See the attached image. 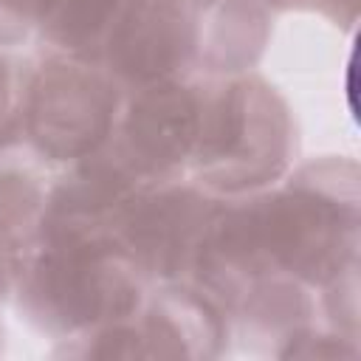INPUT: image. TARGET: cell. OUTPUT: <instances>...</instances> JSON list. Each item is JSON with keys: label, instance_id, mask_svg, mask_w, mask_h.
Listing matches in <instances>:
<instances>
[{"label": "cell", "instance_id": "ba28073f", "mask_svg": "<svg viewBox=\"0 0 361 361\" xmlns=\"http://www.w3.org/2000/svg\"><path fill=\"white\" fill-rule=\"evenodd\" d=\"M147 358H214L228 338L226 310L189 279L161 282L133 313Z\"/></svg>", "mask_w": 361, "mask_h": 361}, {"label": "cell", "instance_id": "6da1fadb", "mask_svg": "<svg viewBox=\"0 0 361 361\" xmlns=\"http://www.w3.org/2000/svg\"><path fill=\"white\" fill-rule=\"evenodd\" d=\"M358 223L355 161H310L282 186L220 197L189 282L214 296L226 316L265 276L322 293L358 271Z\"/></svg>", "mask_w": 361, "mask_h": 361}, {"label": "cell", "instance_id": "7a4b0ae2", "mask_svg": "<svg viewBox=\"0 0 361 361\" xmlns=\"http://www.w3.org/2000/svg\"><path fill=\"white\" fill-rule=\"evenodd\" d=\"M144 276L113 237L37 228L17 276L23 316L54 338H76L133 316Z\"/></svg>", "mask_w": 361, "mask_h": 361}, {"label": "cell", "instance_id": "277c9868", "mask_svg": "<svg viewBox=\"0 0 361 361\" xmlns=\"http://www.w3.org/2000/svg\"><path fill=\"white\" fill-rule=\"evenodd\" d=\"M124 87L90 59L48 54L31 68L25 93V141L54 164L99 155L118 124Z\"/></svg>", "mask_w": 361, "mask_h": 361}, {"label": "cell", "instance_id": "5b68a950", "mask_svg": "<svg viewBox=\"0 0 361 361\" xmlns=\"http://www.w3.org/2000/svg\"><path fill=\"white\" fill-rule=\"evenodd\" d=\"M217 200L192 180L149 183L124 206L113 237L144 279H189Z\"/></svg>", "mask_w": 361, "mask_h": 361}, {"label": "cell", "instance_id": "8fae6325", "mask_svg": "<svg viewBox=\"0 0 361 361\" xmlns=\"http://www.w3.org/2000/svg\"><path fill=\"white\" fill-rule=\"evenodd\" d=\"M45 186L28 169H0V240L28 254L39 228Z\"/></svg>", "mask_w": 361, "mask_h": 361}, {"label": "cell", "instance_id": "5bb4252c", "mask_svg": "<svg viewBox=\"0 0 361 361\" xmlns=\"http://www.w3.org/2000/svg\"><path fill=\"white\" fill-rule=\"evenodd\" d=\"M293 8H310V11L330 17L333 23L350 25L355 20L358 0H293Z\"/></svg>", "mask_w": 361, "mask_h": 361}, {"label": "cell", "instance_id": "8992f818", "mask_svg": "<svg viewBox=\"0 0 361 361\" xmlns=\"http://www.w3.org/2000/svg\"><path fill=\"white\" fill-rule=\"evenodd\" d=\"M203 82H158L124 96L118 124L104 147L144 183L180 180L200 127Z\"/></svg>", "mask_w": 361, "mask_h": 361}, {"label": "cell", "instance_id": "9c48e42d", "mask_svg": "<svg viewBox=\"0 0 361 361\" xmlns=\"http://www.w3.org/2000/svg\"><path fill=\"white\" fill-rule=\"evenodd\" d=\"M197 65L212 76L248 73L265 51L268 8L257 0H192Z\"/></svg>", "mask_w": 361, "mask_h": 361}, {"label": "cell", "instance_id": "4fadbf2b", "mask_svg": "<svg viewBox=\"0 0 361 361\" xmlns=\"http://www.w3.org/2000/svg\"><path fill=\"white\" fill-rule=\"evenodd\" d=\"M31 31V0H0V48L20 45Z\"/></svg>", "mask_w": 361, "mask_h": 361}, {"label": "cell", "instance_id": "30bf717a", "mask_svg": "<svg viewBox=\"0 0 361 361\" xmlns=\"http://www.w3.org/2000/svg\"><path fill=\"white\" fill-rule=\"evenodd\" d=\"M127 0H31L34 31L54 48L99 62L102 45Z\"/></svg>", "mask_w": 361, "mask_h": 361}, {"label": "cell", "instance_id": "7c38bea8", "mask_svg": "<svg viewBox=\"0 0 361 361\" xmlns=\"http://www.w3.org/2000/svg\"><path fill=\"white\" fill-rule=\"evenodd\" d=\"M31 68L0 48V152L25 141V93Z\"/></svg>", "mask_w": 361, "mask_h": 361}, {"label": "cell", "instance_id": "3957f363", "mask_svg": "<svg viewBox=\"0 0 361 361\" xmlns=\"http://www.w3.org/2000/svg\"><path fill=\"white\" fill-rule=\"evenodd\" d=\"M296 155L288 102L257 73L203 82L192 183L214 197H245L279 183Z\"/></svg>", "mask_w": 361, "mask_h": 361}, {"label": "cell", "instance_id": "52a82bcc", "mask_svg": "<svg viewBox=\"0 0 361 361\" xmlns=\"http://www.w3.org/2000/svg\"><path fill=\"white\" fill-rule=\"evenodd\" d=\"M99 65L127 90L189 79L197 68L192 0H127L102 45Z\"/></svg>", "mask_w": 361, "mask_h": 361}]
</instances>
